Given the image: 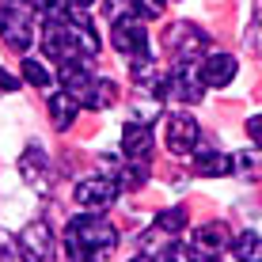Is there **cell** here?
Listing matches in <instances>:
<instances>
[{
  "instance_id": "obj_1",
  "label": "cell",
  "mask_w": 262,
  "mask_h": 262,
  "mask_svg": "<svg viewBox=\"0 0 262 262\" xmlns=\"http://www.w3.org/2000/svg\"><path fill=\"white\" fill-rule=\"evenodd\" d=\"M42 50H46L50 61H92L99 53V34H95V23L88 15H65V19H53V23H42Z\"/></svg>"
},
{
  "instance_id": "obj_2",
  "label": "cell",
  "mask_w": 262,
  "mask_h": 262,
  "mask_svg": "<svg viewBox=\"0 0 262 262\" xmlns=\"http://www.w3.org/2000/svg\"><path fill=\"white\" fill-rule=\"evenodd\" d=\"M118 247V232L103 213H80L65 224V255L69 262H95L99 255H111Z\"/></svg>"
},
{
  "instance_id": "obj_3",
  "label": "cell",
  "mask_w": 262,
  "mask_h": 262,
  "mask_svg": "<svg viewBox=\"0 0 262 262\" xmlns=\"http://www.w3.org/2000/svg\"><path fill=\"white\" fill-rule=\"evenodd\" d=\"M61 84H65V92L76 99V103L92 106V111H103V106L114 103V84H111V80L92 76V72L84 69V61H69V65H61Z\"/></svg>"
},
{
  "instance_id": "obj_4",
  "label": "cell",
  "mask_w": 262,
  "mask_h": 262,
  "mask_svg": "<svg viewBox=\"0 0 262 262\" xmlns=\"http://www.w3.org/2000/svg\"><path fill=\"white\" fill-rule=\"evenodd\" d=\"M205 95V80H202V69H194V61H175V69L164 72L156 88V99H175L183 106H194L202 103Z\"/></svg>"
},
{
  "instance_id": "obj_5",
  "label": "cell",
  "mask_w": 262,
  "mask_h": 262,
  "mask_svg": "<svg viewBox=\"0 0 262 262\" xmlns=\"http://www.w3.org/2000/svg\"><path fill=\"white\" fill-rule=\"evenodd\" d=\"M111 46L125 53V57L141 61V57H152L148 53V31H144V19H137V15H118V19L111 23Z\"/></svg>"
},
{
  "instance_id": "obj_6",
  "label": "cell",
  "mask_w": 262,
  "mask_h": 262,
  "mask_svg": "<svg viewBox=\"0 0 262 262\" xmlns=\"http://www.w3.org/2000/svg\"><path fill=\"white\" fill-rule=\"evenodd\" d=\"M118 179L114 175H95V179H84L76 186V205L84 213H106L114 202H118Z\"/></svg>"
},
{
  "instance_id": "obj_7",
  "label": "cell",
  "mask_w": 262,
  "mask_h": 262,
  "mask_svg": "<svg viewBox=\"0 0 262 262\" xmlns=\"http://www.w3.org/2000/svg\"><path fill=\"white\" fill-rule=\"evenodd\" d=\"M0 38L12 50H31L34 42V19L19 4H0Z\"/></svg>"
},
{
  "instance_id": "obj_8",
  "label": "cell",
  "mask_w": 262,
  "mask_h": 262,
  "mask_svg": "<svg viewBox=\"0 0 262 262\" xmlns=\"http://www.w3.org/2000/svg\"><path fill=\"white\" fill-rule=\"evenodd\" d=\"M15 251L23 262H53V232L46 221H31L15 236Z\"/></svg>"
},
{
  "instance_id": "obj_9",
  "label": "cell",
  "mask_w": 262,
  "mask_h": 262,
  "mask_svg": "<svg viewBox=\"0 0 262 262\" xmlns=\"http://www.w3.org/2000/svg\"><path fill=\"white\" fill-rule=\"evenodd\" d=\"M198 141H202V125H198V118H194V114H186V111H175V114L167 118V129H164L167 152L186 156V152L198 148Z\"/></svg>"
},
{
  "instance_id": "obj_10",
  "label": "cell",
  "mask_w": 262,
  "mask_h": 262,
  "mask_svg": "<svg viewBox=\"0 0 262 262\" xmlns=\"http://www.w3.org/2000/svg\"><path fill=\"white\" fill-rule=\"evenodd\" d=\"M167 46L175 50L179 61H194L198 53L209 46V38H205V31H198L194 23H175V27L167 31Z\"/></svg>"
},
{
  "instance_id": "obj_11",
  "label": "cell",
  "mask_w": 262,
  "mask_h": 262,
  "mask_svg": "<svg viewBox=\"0 0 262 262\" xmlns=\"http://www.w3.org/2000/svg\"><path fill=\"white\" fill-rule=\"evenodd\" d=\"M236 69L239 65L232 53H209L202 65V80H205V88H228L236 80Z\"/></svg>"
},
{
  "instance_id": "obj_12",
  "label": "cell",
  "mask_w": 262,
  "mask_h": 262,
  "mask_svg": "<svg viewBox=\"0 0 262 262\" xmlns=\"http://www.w3.org/2000/svg\"><path fill=\"white\" fill-rule=\"evenodd\" d=\"M122 152H125V160H148L152 156V129L144 122H129L122 129Z\"/></svg>"
},
{
  "instance_id": "obj_13",
  "label": "cell",
  "mask_w": 262,
  "mask_h": 262,
  "mask_svg": "<svg viewBox=\"0 0 262 262\" xmlns=\"http://www.w3.org/2000/svg\"><path fill=\"white\" fill-rule=\"evenodd\" d=\"M228 243H232L228 224L213 221V224H205V228L194 232V255H224V247H228Z\"/></svg>"
},
{
  "instance_id": "obj_14",
  "label": "cell",
  "mask_w": 262,
  "mask_h": 262,
  "mask_svg": "<svg viewBox=\"0 0 262 262\" xmlns=\"http://www.w3.org/2000/svg\"><path fill=\"white\" fill-rule=\"evenodd\" d=\"M19 175L34 190H50V164H46V156H42L38 148H27L19 156Z\"/></svg>"
},
{
  "instance_id": "obj_15",
  "label": "cell",
  "mask_w": 262,
  "mask_h": 262,
  "mask_svg": "<svg viewBox=\"0 0 262 262\" xmlns=\"http://www.w3.org/2000/svg\"><path fill=\"white\" fill-rule=\"evenodd\" d=\"M194 171L205 179H221V175H232V156H224V152L216 148H202L194 156Z\"/></svg>"
},
{
  "instance_id": "obj_16",
  "label": "cell",
  "mask_w": 262,
  "mask_h": 262,
  "mask_svg": "<svg viewBox=\"0 0 262 262\" xmlns=\"http://www.w3.org/2000/svg\"><path fill=\"white\" fill-rule=\"evenodd\" d=\"M76 99H72L69 92H57V95H50V122H53V129H69L72 118H76Z\"/></svg>"
},
{
  "instance_id": "obj_17",
  "label": "cell",
  "mask_w": 262,
  "mask_h": 262,
  "mask_svg": "<svg viewBox=\"0 0 262 262\" xmlns=\"http://www.w3.org/2000/svg\"><path fill=\"white\" fill-rule=\"evenodd\" d=\"M103 175H114L122 190H141L144 179H148V167H144L141 160H129V164H122V167L111 164V171H103Z\"/></svg>"
},
{
  "instance_id": "obj_18",
  "label": "cell",
  "mask_w": 262,
  "mask_h": 262,
  "mask_svg": "<svg viewBox=\"0 0 262 262\" xmlns=\"http://www.w3.org/2000/svg\"><path fill=\"white\" fill-rule=\"evenodd\" d=\"M186 221H190V216H186V209L183 205H175V209H167V213H160L156 216V236H164V239H171V236H179V232H186Z\"/></svg>"
},
{
  "instance_id": "obj_19",
  "label": "cell",
  "mask_w": 262,
  "mask_h": 262,
  "mask_svg": "<svg viewBox=\"0 0 262 262\" xmlns=\"http://www.w3.org/2000/svg\"><path fill=\"white\" fill-rule=\"evenodd\" d=\"M232 255H236V262H262V236H255V232L236 236L232 239Z\"/></svg>"
},
{
  "instance_id": "obj_20",
  "label": "cell",
  "mask_w": 262,
  "mask_h": 262,
  "mask_svg": "<svg viewBox=\"0 0 262 262\" xmlns=\"http://www.w3.org/2000/svg\"><path fill=\"white\" fill-rule=\"evenodd\" d=\"M232 171L243 179H262V152L258 148H243L232 156Z\"/></svg>"
},
{
  "instance_id": "obj_21",
  "label": "cell",
  "mask_w": 262,
  "mask_h": 262,
  "mask_svg": "<svg viewBox=\"0 0 262 262\" xmlns=\"http://www.w3.org/2000/svg\"><path fill=\"white\" fill-rule=\"evenodd\" d=\"M23 80H27V84H34V88H50V84H53L50 69L42 65V61H34V57L23 61Z\"/></svg>"
},
{
  "instance_id": "obj_22",
  "label": "cell",
  "mask_w": 262,
  "mask_h": 262,
  "mask_svg": "<svg viewBox=\"0 0 262 262\" xmlns=\"http://www.w3.org/2000/svg\"><path fill=\"white\" fill-rule=\"evenodd\" d=\"M164 4L167 0H129L137 19H164Z\"/></svg>"
},
{
  "instance_id": "obj_23",
  "label": "cell",
  "mask_w": 262,
  "mask_h": 262,
  "mask_svg": "<svg viewBox=\"0 0 262 262\" xmlns=\"http://www.w3.org/2000/svg\"><path fill=\"white\" fill-rule=\"evenodd\" d=\"M247 133H251V141H255V144H262V114L247 118Z\"/></svg>"
},
{
  "instance_id": "obj_24",
  "label": "cell",
  "mask_w": 262,
  "mask_h": 262,
  "mask_svg": "<svg viewBox=\"0 0 262 262\" xmlns=\"http://www.w3.org/2000/svg\"><path fill=\"white\" fill-rule=\"evenodd\" d=\"M15 88H19V80L12 76V72H4L0 69V95H8V92H15Z\"/></svg>"
},
{
  "instance_id": "obj_25",
  "label": "cell",
  "mask_w": 262,
  "mask_h": 262,
  "mask_svg": "<svg viewBox=\"0 0 262 262\" xmlns=\"http://www.w3.org/2000/svg\"><path fill=\"white\" fill-rule=\"evenodd\" d=\"M194 262H221V255H194Z\"/></svg>"
},
{
  "instance_id": "obj_26",
  "label": "cell",
  "mask_w": 262,
  "mask_h": 262,
  "mask_svg": "<svg viewBox=\"0 0 262 262\" xmlns=\"http://www.w3.org/2000/svg\"><path fill=\"white\" fill-rule=\"evenodd\" d=\"M69 4H72V8H92L95 0H69Z\"/></svg>"
},
{
  "instance_id": "obj_27",
  "label": "cell",
  "mask_w": 262,
  "mask_h": 262,
  "mask_svg": "<svg viewBox=\"0 0 262 262\" xmlns=\"http://www.w3.org/2000/svg\"><path fill=\"white\" fill-rule=\"evenodd\" d=\"M255 23H258V27H262V4H258V12H255Z\"/></svg>"
},
{
  "instance_id": "obj_28",
  "label": "cell",
  "mask_w": 262,
  "mask_h": 262,
  "mask_svg": "<svg viewBox=\"0 0 262 262\" xmlns=\"http://www.w3.org/2000/svg\"><path fill=\"white\" fill-rule=\"evenodd\" d=\"M12 4H23V0H12Z\"/></svg>"
}]
</instances>
